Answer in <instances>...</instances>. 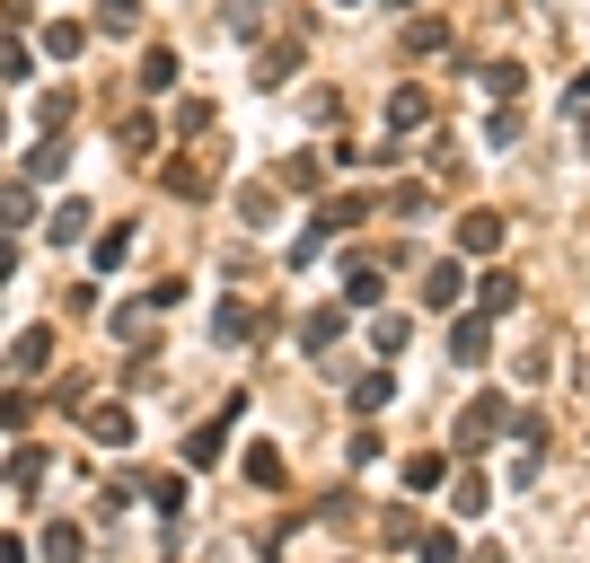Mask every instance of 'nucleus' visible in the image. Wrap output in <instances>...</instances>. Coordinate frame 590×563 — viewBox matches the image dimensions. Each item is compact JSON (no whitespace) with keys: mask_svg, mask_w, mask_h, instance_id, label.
Returning a JSON list of instances; mask_svg holds the SVG:
<instances>
[{"mask_svg":"<svg viewBox=\"0 0 590 563\" xmlns=\"http://www.w3.org/2000/svg\"><path fill=\"white\" fill-rule=\"evenodd\" d=\"M450 361H459V370H484V361H493V318H450Z\"/></svg>","mask_w":590,"mask_h":563,"instance_id":"obj_1","label":"nucleus"},{"mask_svg":"<svg viewBox=\"0 0 590 563\" xmlns=\"http://www.w3.org/2000/svg\"><path fill=\"white\" fill-rule=\"evenodd\" d=\"M27 221H36V185H27V177H9V185H0V229L18 238Z\"/></svg>","mask_w":590,"mask_h":563,"instance_id":"obj_14","label":"nucleus"},{"mask_svg":"<svg viewBox=\"0 0 590 563\" xmlns=\"http://www.w3.org/2000/svg\"><path fill=\"white\" fill-rule=\"evenodd\" d=\"M9 264H18V247H9V229H0V282H9Z\"/></svg>","mask_w":590,"mask_h":563,"instance_id":"obj_40","label":"nucleus"},{"mask_svg":"<svg viewBox=\"0 0 590 563\" xmlns=\"http://www.w3.org/2000/svg\"><path fill=\"white\" fill-rule=\"evenodd\" d=\"M141 89H150V98H168V89H177V53H168V44L141 62Z\"/></svg>","mask_w":590,"mask_h":563,"instance_id":"obj_25","label":"nucleus"},{"mask_svg":"<svg viewBox=\"0 0 590 563\" xmlns=\"http://www.w3.org/2000/svg\"><path fill=\"white\" fill-rule=\"evenodd\" d=\"M502 238H511L502 212H459V255H502Z\"/></svg>","mask_w":590,"mask_h":563,"instance_id":"obj_5","label":"nucleus"},{"mask_svg":"<svg viewBox=\"0 0 590 563\" xmlns=\"http://www.w3.org/2000/svg\"><path fill=\"white\" fill-rule=\"evenodd\" d=\"M53 238H62V247L89 238V203H53Z\"/></svg>","mask_w":590,"mask_h":563,"instance_id":"obj_31","label":"nucleus"},{"mask_svg":"<svg viewBox=\"0 0 590 563\" xmlns=\"http://www.w3.org/2000/svg\"><path fill=\"white\" fill-rule=\"evenodd\" d=\"M414 555H423V563H459V529H423Z\"/></svg>","mask_w":590,"mask_h":563,"instance_id":"obj_27","label":"nucleus"},{"mask_svg":"<svg viewBox=\"0 0 590 563\" xmlns=\"http://www.w3.org/2000/svg\"><path fill=\"white\" fill-rule=\"evenodd\" d=\"M212 335L221 343H256V309H247V300H221V309H212Z\"/></svg>","mask_w":590,"mask_h":563,"instance_id":"obj_17","label":"nucleus"},{"mask_svg":"<svg viewBox=\"0 0 590 563\" xmlns=\"http://www.w3.org/2000/svg\"><path fill=\"white\" fill-rule=\"evenodd\" d=\"M36 546H44V563H80V555H89V537H80L71 520H44V537H36Z\"/></svg>","mask_w":590,"mask_h":563,"instance_id":"obj_16","label":"nucleus"},{"mask_svg":"<svg viewBox=\"0 0 590 563\" xmlns=\"http://www.w3.org/2000/svg\"><path fill=\"white\" fill-rule=\"evenodd\" d=\"M388 396H397V370H388V361H379V370H361V379H353V414H379Z\"/></svg>","mask_w":590,"mask_h":563,"instance_id":"obj_15","label":"nucleus"},{"mask_svg":"<svg viewBox=\"0 0 590 563\" xmlns=\"http://www.w3.org/2000/svg\"><path fill=\"white\" fill-rule=\"evenodd\" d=\"M502 423H511V396H476L468 414H459V450H484Z\"/></svg>","mask_w":590,"mask_h":563,"instance_id":"obj_3","label":"nucleus"},{"mask_svg":"<svg viewBox=\"0 0 590 563\" xmlns=\"http://www.w3.org/2000/svg\"><path fill=\"white\" fill-rule=\"evenodd\" d=\"M238 414H247V405L230 396V405H221L212 423H194V432H186V466H212V458L230 450V423H238Z\"/></svg>","mask_w":590,"mask_h":563,"instance_id":"obj_2","label":"nucleus"},{"mask_svg":"<svg viewBox=\"0 0 590 563\" xmlns=\"http://www.w3.org/2000/svg\"><path fill=\"white\" fill-rule=\"evenodd\" d=\"M27 62H36L27 44H0V80H27Z\"/></svg>","mask_w":590,"mask_h":563,"instance_id":"obj_38","label":"nucleus"},{"mask_svg":"<svg viewBox=\"0 0 590 563\" xmlns=\"http://www.w3.org/2000/svg\"><path fill=\"white\" fill-rule=\"evenodd\" d=\"M450 511H459V520H484V511H493V484H484L476 466H459V484H450Z\"/></svg>","mask_w":590,"mask_h":563,"instance_id":"obj_11","label":"nucleus"},{"mask_svg":"<svg viewBox=\"0 0 590 563\" xmlns=\"http://www.w3.org/2000/svg\"><path fill=\"white\" fill-rule=\"evenodd\" d=\"M89 255H98V273H116L123 255H132V221H116V229H98V238H89Z\"/></svg>","mask_w":590,"mask_h":563,"instance_id":"obj_19","label":"nucleus"},{"mask_svg":"<svg viewBox=\"0 0 590 563\" xmlns=\"http://www.w3.org/2000/svg\"><path fill=\"white\" fill-rule=\"evenodd\" d=\"M80 44H89L80 18H53V27H44V53H53V62H80Z\"/></svg>","mask_w":590,"mask_h":563,"instance_id":"obj_20","label":"nucleus"},{"mask_svg":"<svg viewBox=\"0 0 590 563\" xmlns=\"http://www.w3.org/2000/svg\"><path fill=\"white\" fill-rule=\"evenodd\" d=\"M150 141H159V123H150V114H123V150H132V159H150Z\"/></svg>","mask_w":590,"mask_h":563,"instance_id":"obj_33","label":"nucleus"},{"mask_svg":"<svg viewBox=\"0 0 590 563\" xmlns=\"http://www.w3.org/2000/svg\"><path fill=\"white\" fill-rule=\"evenodd\" d=\"M388 212H406V221H423V212H432V185H414V177H406V185L388 194Z\"/></svg>","mask_w":590,"mask_h":563,"instance_id":"obj_28","label":"nucleus"},{"mask_svg":"<svg viewBox=\"0 0 590 563\" xmlns=\"http://www.w3.org/2000/svg\"><path fill=\"white\" fill-rule=\"evenodd\" d=\"M441 484H450V458H441V450H414V458H406V493H441Z\"/></svg>","mask_w":590,"mask_h":563,"instance_id":"obj_13","label":"nucleus"},{"mask_svg":"<svg viewBox=\"0 0 590 563\" xmlns=\"http://www.w3.org/2000/svg\"><path fill=\"white\" fill-rule=\"evenodd\" d=\"M36 123L62 132V123H71V89H44V98H36Z\"/></svg>","mask_w":590,"mask_h":563,"instance_id":"obj_30","label":"nucleus"},{"mask_svg":"<svg viewBox=\"0 0 590 563\" xmlns=\"http://www.w3.org/2000/svg\"><path fill=\"white\" fill-rule=\"evenodd\" d=\"M573 107H590V71H582V80H573Z\"/></svg>","mask_w":590,"mask_h":563,"instance_id":"obj_42","label":"nucleus"},{"mask_svg":"<svg viewBox=\"0 0 590 563\" xmlns=\"http://www.w3.org/2000/svg\"><path fill=\"white\" fill-rule=\"evenodd\" d=\"M361 221H370V194H336V203H327V221H318V229L336 238V229H361Z\"/></svg>","mask_w":590,"mask_h":563,"instance_id":"obj_22","label":"nucleus"},{"mask_svg":"<svg viewBox=\"0 0 590 563\" xmlns=\"http://www.w3.org/2000/svg\"><path fill=\"white\" fill-rule=\"evenodd\" d=\"M62 168H71V150H62V141H44V150H27V185H53Z\"/></svg>","mask_w":590,"mask_h":563,"instance_id":"obj_21","label":"nucleus"},{"mask_svg":"<svg viewBox=\"0 0 590 563\" xmlns=\"http://www.w3.org/2000/svg\"><path fill=\"white\" fill-rule=\"evenodd\" d=\"M238 221H247V229H264V221H273V194H264V185H247V203H238Z\"/></svg>","mask_w":590,"mask_h":563,"instance_id":"obj_36","label":"nucleus"},{"mask_svg":"<svg viewBox=\"0 0 590 563\" xmlns=\"http://www.w3.org/2000/svg\"><path fill=\"white\" fill-rule=\"evenodd\" d=\"M9 484H18V493H36V484H44V450H18V458H9Z\"/></svg>","mask_w":590,"mask_h":563,"instance_id":"obj_29","label":"nucleus"},{"mask_svg":"<svg viewBox=\"0 0 590 563\" xmlns=\"http://www.w3.org/2000/svg\"><path fill=\"white\" fill-rule=\"evenodd\" d=\"M370 352L397 361V352H406V318H370Z\"/></svg>","mask_w":590,"mask_h":563,"instance_id":"obj_26","label":"nucleus"},{"mask_svg":"<svg viewBox=\"0 0 590 563\" xmlns=\"http://www.w3.org/2000/svg\"><path fill=\"white\" fill-rule=\"evenodd\" d=\"M336 343H344V309H309V318H300V352H309V361H327Z\"/></svg>","mask_w":590,"mask_h":563,"instance_id":"obj_7","label":"nucleus"},{"mask_svg":"<svg viewBox=\"0 0 590 563\" xmlns=\"http://www.w3.org/2000/svg\"><path fill=\"white\" fill-rule=\"evenodd\" d=\"M414 123H432V98L423 89H397L388 98V132H414Z\"/></svg>","mask_w":590,"mask_h":563,"instance_id":"obj_18","label":"nucleus"},{"mask_svg":"<svg viewBox=\"0 0 590 563\" xmlns=\"http://www.w3.org/2000/svg\"><path fill=\"white\" fill-rule=\"evenodd\" d=\"M484 89L493 98H520V62H484Z\"/></svg>","mask_w":590,"mask_h":563,"instance_id":"obj_35","label":"nucleus"},{"mask_svg":"<svg viewBox=\"0 0 590 563\" xmlns=\"http://www.w3.org/2000/svg\"><path fill=\"white\" fill-rule=\"evenodd\" d=\"M132 18H141V0H107V27H116V36L132 27Z\"/></svg>","mask_w":590,"mask_h":563,"instance_id":"obj_39","label":"nucleus"},{"mask_svg":"<svg viewBox=\"0 0 590 563\" xmlns=\"http://www.w3.org/2000/svg\"><path fill=\"white\" fill-rule=\"evenodd\" d=\"M459 300H468V255H441L423 273V309H459Z\"/></svg>","mask_w":590,"mask_h":563,"instance_id":"obj_4","label":"nucleus"},{"mask_svg":"<svg viewBox=\"0 0 590 563\" xmlns=\"http://www.w3.org/2000/svg\"><path fill=\"white\" fill-rule=\"evenodd\" d=\"M379 291H388V282H379V273L353 255V273H344V300H353V309H379Z\"/></svg>","mask_w":590,"mask_h":563,"instance_id":"obj_23","label":"nucleus"},{"mask_svg":"<svg viewBox=\"0 0 590 563\" xmlns=\"http://www.w3.org/2000/svg\"><path fill=\"white\" fill-rule=\"evenodd\" d=\"M27 405H36L27 388H0V432H9V423H27Z\"/></svg>","mask_w":590,"mask_h":563,"instance_id":"obj_37","label":"nucleus"},{"mask_svg":"<svg viewBox=\"0 0 590 563\" xmlns=\"http://www.w3.org/2000/svg\"><path fill=\"white\" fill-rule=\"evenodd\" d=\"M141 493H150V502H159V511H168V520H177V511H186V475H159V484H141Z\"/></svg>","mask_w":590,"mask_h":563,"instance_id":"obj_34","label":"nucleus"},{"mask_svg":"<svg viewBox=\"0 0 590 563\" xmlns=\"http://www.w3.org/2000/svg\"><path fill=\"white\" fill-rule=\"evenodd\" d=\"M282 475H291V466H282L273 441H247V484H256V493H282Z\"/></svg>","mask_w":590,"mask_h":563,"instance_id":"obj_10","label":"nucleus"},{"mask_svg":"<svg viewBox=\"0 0 590 563\" xmlns=\"http://www.w3.org/2000/svg\"><path fill=\"white\" fill-rule=\"evenodd\" d=\"M291 71H300V44H273V53H264V62H256V80H264V89H282V80H291Z\"/></svg>","mask_w":590,"mask_h":563,"instance_id":"obj_24","label":"nucleus"},{"mask_svg":"<svg viewBox=\"0 0 590 563\" xmlns=\"http://www.w3.org/2000/svg\"><path fill=\"white\" fill-rule=\"evenodd\" d=\"M511 309H520V273H502V264L476 273V318H511Z\"/></svg>","mask_w":590,"mask_h":563,"instance_id":"obj_6","label":"nucleus"},{"mask_svg":"<svg viewBox=\"0 0 590 563\" xmlns=\"http://www.w3.org/2000/svg\"><path fill=\"white\" fill-rule=\"evenodd\" d=\"M406 44H414V53H441V44H450V27H441V18H414V27H406Z\"/></svg>","mask_w":590,"mask_h":563,"instance_id":"obj_32","label":"nucleus"},{"mask_svg":"<svg viewBox=\"0 0 590 563\" xmlns=\"http://www.w3.org/2000/svg\"><path fill=\"white\" fill-rule=\"evenodd\" d=\"M0 132H9V114H0Z\"/></svg>","mask_w":590,"mask_h":563,"instance_id":"obj_43","label":"nucleus"},{"mask_svg":"<svg viewBox=\"0 0 590 563\" xmlns=\"http://www.w3.org/2000/svg\"><path fill=\"white\" fill-rule=\"evenodd\" d=\"M44 361H53V326H27V335L9 343V370H18V379H36Z\"/></svg>","mask_w":590,"mask_h":563,"instance_id":"obj_9","label":"nucleus"},{"mask_svg":"<svg viewBox=\"0 0 590 563\" xmlns=\"http://www.w3.org/2000/svg\"><path fill=\"white\" fill-rule=\"evenodd\" d=\"M212 168H221V150H203V159H186V168H168V185H177L186 203H203V194H212Z\"/></svg>","mask_w":590,"mask_h":563,"instance_id":"obj_12","label":"nucleus"},{"mask_svg":"<svg viewBox=\"0 0 590 563\" xmlns=\"http://www.w3.org/2000/svg\"><path fill=\"white\" fill-rule=\"evenodd\" d=\"M0 563H27V546H18V537H0Z\"/></svg>","mask_w":590,"mask_h":563,"instance_id":"obj_41","label":"nucleus"},{"mask_svg":"<svg viewBox=\"0 0 590 563\" xmlns=\"http://www.w3.org/2000/svg\"><path fill=\"white\" fill-rule=\"evenodd\" d=\"M132 432H141L132 405H89V441H98V450H132Z\"/></svg>","mask_w":590,"mask_h":563,"instance_id":"obj_8","label":"nucleus"}]
</instances>
